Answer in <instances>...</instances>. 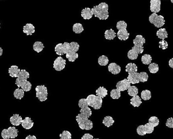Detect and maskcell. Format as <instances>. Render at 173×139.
I'll use <instances>...</instances> for the list:
<instances>
[{
  "label": "cell",
  "instance_id": "d6986e66",
  "mask_svg": "<svg viewBox=\"0 0 173 139\" xmlns=\"http://www.w3.org/2000/svg\"><path fill=\"white\" fill-rule=\"evenodd\" d=\"M134 45H138L140 46H143L145 43V39L141 35H137L135 39L133 40Z\"/></svg>",
  "mask_w": 173,
  "mask_h": 139
},
{
  "label": "cell",
  "instance_id": "cb8c5ba5",
  "mask_svg": "<svg viewBox=\"0 0 173 139\" xmlns=\"http://www.w3.org/2000/svg\"><path fill=\"white\" fill-rule=\"evenodd\" d=\"M137 65L134 63H129L126 66V72H128L129 74H132L134 72H137Z\"/></svg>",
  "mask_w": 173,
  "mask_h": 139
},
{
  "label": "cell",
  "instance_id": "91938a15",
  "mask_svg": "<svg viewBox=\"0 0 173 139\" xmlns=\"http://www.w3.org/2000/svg\"><path fill=\"white\" fill-rule=\"evenodd\" d=\"M2 1H3V0H2Z\"/></svg>",
  "mask_w": 173,
  "mask_h": 139
},
{
  "label": "cell",
  "instance_id": "d4e9b609",
  "mask_svg": "<svg viewBox=\"0 0 173 139\" xmlns=\"http://www.w3.org/2000/svg\"><path fill=\"white\" fill-rule=\"evenodd\" d=\"M156 35L157 37L162 40H164L165 38L168 37V33L165 28H160L157 31Z\"/></svg>",
  "mask_w": 173,
  "mask_h": 139
},
{
  "label": "cell",
  "instance_id": "4fadbf2b",
  "mask_svg": "<svg viewBox=\"0 0 173 139\" xmlns=\"http://www.w3.org/2000/svg\"><path fill=\"white\" fill-rule=\"evenodd\" d=\"M21 125L25 129H30L33 127L34 122L29 117H26L21 122Z\"/></svg>",
  "mask_w": 173,
  "mask_h": 139
},
{
  "label": "cell",
  "instance_id": "ba28073f",
  "mask_svg": "<svg viewBox=\"0 0 173 139\" xmlns=\"http://www.w3.org/2000/svg\"><path fill=\"white\" fill-rule=\"evenodd\" d=\"M66 60L62 57H57L53 63V68L57 71H61L66 67Z\"/></svg>",
  "mask_w": 173,
  "mask_h": 139
},
{
  "label": "cell",
  "instance_id": "44dd1931",
  "mask_svg": "<svg viewBox=\"0 0 173 139\" xmlns=\"http://www.w3.org/2000/svg\"><path fill=\"white\" fill-rule=\"evenodd\" d=\"M130 103L134 107H139L142 103V101L141 98L139 96L137 95L136 96L132 97L130 99Z\"/></svg>",
  "mask_w": 173,
  "mask_h": 139
},
{
  "label": "cell",
  "instance_id": "4316f807",
  "mask_svg": "<svg viewBox=\"0 0 173 139\" xmlns=\"http://www.w3.org/2000/svg\"><path fill=\"white\" fill-rule=\"evenodd\" d=\"M114 123V120L111 116H107L104 117L103 123L107 127H109L113 125Z\"/></svg>",
  "mask_w": 173,
  "mask_h": 139
},
{
  "label": "cell",
  "instance_id": "7bdbcfd3",
  "mask_svg": "<svg viewBox=\"0 0 173 139\" xmlns=\"http://www.w3.org/2000/svg\"><path fill=\"white\" fill-rule=\"evenodd\" d=\"M127 23L124 21H119L117 23V28L119 30L127 29Z\"/></svg>",
  "mask_w": 173,
  "mask_h": 139
},
{
  "label": "cell",
  "instance_id": "680465c9",
  "mask_svg": "<svg viewBox=\"0 0 173 139\" xmlns=\"http://www.w3.org/2000/svg\"></svg>",
  "mask_w": 173,
  "mask_h": 139
},
{
  "label": "cell",
  "instance_id": "5bb4252c",
  "mask_svg": "<svg viewBox=\"0 0 173 139\" xmlns=\"http://www.w3.org/2000/svg\"><path fill=\"white\" fill-rule=\"evenodd\" d=\"M21 70L19 69V67L16 65H12L8 69V73L11 77L17 78L19 76Z\"/></svg>",
  "mask_w": 173,
  "mask_h": 139
},
{
  "label": "cell",
  "instance_id": "7c38bea8",
  "mask_svg": "<svg viewBox=\"0 0 173 139\" xmlns=\"http://www.w3.org/2000/svg\"><path fill=\"white\" fill-rule=\"evenodd\" d=\"M108 69L109 72L113 74H119L121 71V67L115 63H112L108 65Z\"/></svg>",
  "mask_w": 173,
  "mask_h": 139
},
{
  "label": "cell",
  "instance_id": "f546056e",
  "mask_svg": "<svg viewBox=\"0 0 173 139\" xmlns=\"http://www.w3.org/2000/svg\"><path fill=\"white\" fill-rule=\"evenodd\" d=\"M25 91L22 89L18 88L14 91V96L18 99H21L24 96Z\"/></svg>",
  "mask_w": 173,
  "mask_h": 139
},
{
  "label": "cell",
  "instance_id": "484cf974",
  "mask_svg": "<svg viewBox=\"0 0 173 139\" xmlns=\"http://www.w3.org/2000/svg\"><path fill=\"white\" fill-rule=\"evenodd\" d=\"M79 57V55L77 52H74L72 51H69L67 54H66V58L68 59L70 62H74L76 59Z\"/></svg>",
  "mask_w": 173,
  "mask_h": 139
},
{
  "label": "cell",
  "instance_id": "ee69618b",
  "mask_svg": "<svg viewBox=\"0 0 173 139\" xmlns=\"http://www.w3.org/2000/svg\"><path fill=\"white\" fill-rule=\"evenodd\" d=\"M79 107H80V108L82 109V108H88L89 107L88 103L87 101L86 98H82L79 100Z\"/></svg>",
  "mask_w": 173,
  "mask_h": 139
},
{
  "label": "cell",
  "instance_id": "f6af8a7d",
  "mask_svg": "<svg viewBox=\"0 0 173 139\" xmlns=\"http://www.w3.org/2000/svg\"><path fill=\"white\" fill-rule=\"evenodd\" d=\"M144 127H145V131H146V134H150L152 133L154 131V127L149 123L145 124L144 125Z\"/></svg>",
  "mask_w": 173,
  "mask_h": 139
},
{
  "label": "cell",
  "instance_id": "bcb514c9",
  "mask_svg": "<svg viewBox=\"0 0 173 139\" xmlns=\"http://www.w3.org/2000/svg\"><path fill=\"white\" fill-rule=\"evenodd\" d=\"M137 133L140 136H144L146 134L144 125H140L138 126L137 128Z\"/></svg>",
  "mask_w": 173,
  "mask_h": 139
},
{
  "label": "cell",
  "instance_id": "ac0fdd59",
  "mask_svg": "<svg viewBox=\"0 0 173 139\" xmlns=\"http://www.w3.org/2000/svg\"><path fill=\"white\" fill-rule=\"evenodd\" d=\"M93 14L92 10L89 8H85L81 11V16L84 20H89L93 16Z\"/></svg>",
  "mask_w": 173,
  "mask_h": 139
},
{
  "label": "cell",
  "instance_id": "f907efd6",
  "mask_svg": "<svg viewBox=\"0 0 173 139\" xmlns=\"http://www.w3.org/2000/svg\"><path fill=\"white\" fill-rule=\"evenodd\" d=\"M165 125L169 128H173V117H169L167 120Z\"/></svg>",
  "mask_w": 173,
  "mask_h": 139
},
{
  "label": "cell",
  "instance_id": "816d5d0a",
  "mask_svg": "<svg viewBox=\"0 0 173 139\" xmlns=\"http://www.w3.org/2000/svg\"><path fill=\"white\" fill-rule=\"evenodd\" d=\"M81 139H94L93 136L89 133H86L83 135Z\"/></svg>",
  "mask_w": 173,
  "mask_h": 139
},
{
  "label": "cell",
  "instance_id": "4dcf8cb0",
  "mask_svg": "<svg viewBox=\"0 0 173 139\" xmlns=\"http://www.w3.org/2000/svg\"><path fill=\"white\" fill-rule=\"evenodd\" d=\"M72 30L76 34H80L84 31L82 25L80 23H76L72 27Z\"/></svg>",
  "mask_w": 173,
  "mask_h": 139
},
{
  "label": "cell",
  "instance_id": "83f0119b",
  "mask_svg": "<svg viewBox=\"0 0 173 139\" xmlns=\"http://www.w3.org/2000/svg\"><path fill=\"white\" fill-rule=\"evenodd\" d=\"M33 50L37 53H40L44 48V46L42 42H36L33 44Z\"/></svg>",
  "mask_w": 173,
  "mask_h": 139
},
{
  "label": "cell",
  "instance_id": "681fc988",
  "mask_svg": "<svg viewBox=\"0 0 173 139\" xmlns=\"http://www.w3.org/2000/svg\"><path fill=\"white\" fill-rule=\"evenodd\" d=\"M1 136L3 139H10V137L7 129L3 130L1 132Z\"/></svg>",
  "mask_w": 173,
  "mask_h": 139
},
{
  "label": "cell",
  "instance_id": "7dc6e473",
  "mask_svg": "<svg viewBox=\"0 0 173 139\" xmlns=\"http://www.w3.org/2000/svg\"><path fill=\"white\" fill-rule=\"evenodd\" d=\"M140 82L144 83L148 81L149 76L146 72H140Z\"/></svg>",
  "mask_w": 173,
  "mask_h": 139
},
{
  "label": "cell",
  "instance_id": "d590c367",
  "mask_svg": "<svg viewBox=\"0 0 173 139\" xmlns=\"http://www.w3.org/2000/svg\"><path fill=\"white\" fill-rule=\"evenodd\" d=\"M109 62L107 57L106 56H100L98 59V64L101 66H106Z\"/></svg>",
  "mask_w": 173,
  "mask_h": 139
},
{
  "label": "cell",
  "instance_id": "9a60e30c",
  "mask_svg": "<svg viewBox=\"0 0 173 139\" xmlns=\"http://www.w3.org/2000/svg\"><path fill=\"white\" fill-rule=\"evenodd\" d=\"M22 121V117L20 116L19 114H14L10 118V122L11 124L14 126H19L21 124Z\"/></svg>",
  "mask_w": 173,
  "mask_h": 139
},
{
  "label": "cell",
  "instance_id": "9c48e42d",
  "mask_svg": "<svg viewBox=\"0 0 173 139\" xmlns=\"http://www.w3.org/2000/svg\"><path fill=\"white\" fill-rule=\"evenodd\" d=\"M131 87V83L127 79H124L121 81H119L117 83L116 85L117 89L120 91H124L128 90Z\"/></svg>",
  "mask_w": 173,
  "mask_h": 139
},
{
  "label": "cell",
  "instance_id": "c3c4849f",
  "mask_svg": "<svg viewBox=\"0 0 173 139\" xmlns=\"http://www.w3.org/2000/svg\"><path fill=\"white\" fill-rule=\"evenodd\" d=\"M168 42L165 41L164 40H162V41L159 42V47L163 49V50H165L168 48Z\"/></svg>",
  "mask_w": 173,
  "mask_h": 139
},
{
  "label": "cell",
  "instance_id": "6f0895ef",
  "mask_svg": "<svg viewBox=\"0 0 173 139\" xmlns=\"http://www.w3.org/2000/svg\"><path fill=\"white\" fill-rule=\"evenodd\" d=\"M0 25H1V23H0ZM0 28H1V26H0Z\"/></svg>",
  "mask_w": 173,
  "mask_h": 139
},
{
  "label": "cell",
  "instance_id": "11a10c76",
  "mask_svg": "<svg viewBox=\"0 0 173 139\" xmlns=\"http://www.w3.org/2000/svg\"><path fill=\"white\" fill-rule=\"evenodd\" d=\"M3 49L2 48V47H0V57L3 55Z\"/></svg>",
  "mask_w": 173,
  "mask_h": 139
},
{
  "label": "cell",
  "instance_id": "5b68a950",
  "mask_svg": "<svg viewBox=\"0 0 173 139\" xmlns=\"http://www.w3.org/2000/svg\"><path fill=\"white\" fill-rule=\"evenodd\" d=\"M36 97L40 102H44L47 99V89L44 85H38L36 88Z\"/></svg>",
  "mask_w": 173,
  "mask_h": 139
},
{
  "label": "cell",
  "instance_id": "3957f363",
  "mask_svg": "<svg viewBox=\"0 0 173 139\" xmlns=\"http://www.w3.org/2000/svg\"><path fill=\"white\" fill-rule=\"evenodd\" d=\"M87 101L89 106L93 108L95 110L100 109L103 105V98L94 95H90L87 97Z\"/></svg>",
  "mask_w": 173,
  "mask_h": 139
},
{
  "label": "cell",
  "instance_id": "e0dca14e",
  "mask_svg": "<svg viewBox=\"0 0 173 139\" xmlns=\"http://www.w3.org/2000/svg\"><path fill=\"white\" fill-rule=\"evenodd\" d=\"M130 36V33H128L127 29L120 30L117 33V37L120 40L125 41L127 40Z\"/></svg>",
  "mask_w": 173,
  "mask_h": 139
},
{
  "label": "cell",
  "instance_id": "6da1fadb",
  "mask_svg": "<svg viewBox=\"0 0 173 139\" xmlns=\"http://www.w3.org/2000/svg\"><path fill=\"white\" fill-rule=\"evenodd\" d=\"M93 15L101 20H107L109 17L108 5L105 2H102L92 8Z\"/></svg>",
  "mask_w": 173,
  "mask_h": 139
},
{
  "label": "cell",
  "instance_id": "603a6c76",
  "mask_svg": "<svg viewBox=\"0 0 173 139\" xmlns=\"http://www.w3.org/2000/svg\"><path fill=\"white\" fill-rule=\"evenodd\" d=\"M7 129L8 131L10 139H15L18 136V130L15 127H10Z\"/></svg>",
  "mask_w": 173,
  "mask_h": 139
},
{
  "label": "cell",
  "instance_id": "db71d44e",
  "mask_svg": "<svg viewBox=\"0 0 173 139\" xmlns=\"http://www.w3.org/2000/svg\"><path fill=\"white\" fill-rule=\"evenodd\" d=\"M169 65L171 68L173 69V58L170 59L169 61Z\"/></svg>",
  "mask_w": 173,
  "mask_h": 139
},
{
  "label": "cell",
  "instance_id": "277c9868",
  "mask_svg": "<svg viewBox=\"0 0 173 139\" xmlns=\"http://www.w3.org/2000/svg\"><path fill=\"white\" fill-rule=\"evenodd\" d=\"M150 23L153 24L157 28H161L165 24V20L162 15H159L156 13H152L149 16Z\"/></svg>",
  "mask_w": 173,
  "mask_h": 139
},
{
  "label": "cell",
  "instance_id": "ab89813d",
  "mask_svg": "<svg viewBox=\"0 0 173 139\" xmlns=\"http://www.w3.org/2000/svg\"><path fill=\"white\" fill-rule=\"evenodd\" d=\"M80 45L76 42H71L70 43V51L77 52L79 50Z\"/></svg>",
  "mask_w": 173,
  "mask_h": 139
},
{
  "label": "cell",
  "instance_id": "b9f144b4",
  "mask_svg": "<svg viewBox=\"0 0 173 139\" xmlns=\"http://www.w3.org/2000/svg\"><path fill=\"white\" fill-rule=\"evenodd\" d=\"M61 139H71L72 138L71 134L68 130H64L63 132L59 135Z\"/></svg>",
  "mask_w": 173,
  "mask_h": 139
},
{
  "label": "cell",
  "instance_id": "1f68e13d",
  "mask_svg": "<svg viewBox=\"0 0 173 139\" xmlns=\"http://www.w3.org/2000/svg\"><path fill=\"white\" fill-rule=\"evenodd\" d=\"M151 98V93L150 90H145L141 93V98L144 101L149 100Z\"/></svg>",
  "mask_w": 173,
  "mask_h": 139
},
{
  "label": "cell",
  "instance_id": "f1b7e54d",
  "mask_svg": "<svg viewBox=\"0 0 173 139\" xmlns=\"http://www.w3.org/2000/svg\"><path fill=\"white\" fill-rule=\"evenodd\" d=\"M80 114L84 117L87 118H88L91 116L92 114V111L91 110V109H90L89 107L82 108L80 110Z\"/></svg>",
  "mask_w": 173,
  "mask_h": 139
},
{
  "label": "cell",
  "instance_id": "74e56055",
  "mask_svg": "<svg viewBox=\"0 0 173 139\" xmlns=\"http://www.w3.org/2000/svg\"><path fill=\"white\" fill-rule=\"evenodd\" d=\"M20 88L22 89L24 91L28 92L29 91L32 89V84L30 82L27 80L23 83Z\"/></svg>",
  "mask_w": 173,
  "mask_h": 139
},
{
  "label": "cell",
  "instance_id": "30bf717a",
  "mask_svg": "<svg viewBox=\"0 0 173 139\" xmlns=\"http://www.w3.org/2000/svg\"><path fill=\"white\" fill-rule=\"evenodd\" d=\"M150 10L153 13H157L161 10V0H150Z\"/></svg>",
  "mask_w": 173,
  "mask_h": 139
},
{
  "label": "cell",
  "instance_id": "d6a6232c",
  "mask_svg": "<svg viewBox=\"0 0 173 139\" xmlns=\"http://www.w3.org/2000/svg\"><path fill=\"white\" fill-rule=\"evenodd\" d=\"M141 60H142V62L143 64H144L145 65H149L151 63L152 57L150 55L145 54L142 57Z\"/></svg>",
  "mask_w": 173,
  "mask_h": 139
},
{
  "label": "cell",
  "instance_id": "8d00e7d4",
  "mask_svg": "<svg viewBox=\"0 0 173 139\" xmlns=\"http://www.w3.org/2000/svg\"><path fill=\"white\" fill-rule=\"evenodd\" d=\"M111 97L114 99H118L121 97V91L118 89H113L111 91Z\"/></svg>",
  "mask_w": 173,
  "mask_h": 139
},
{
  "label": "cell",
  "instance_id": "8992f818",
  "mask_svg": "<svg viewBox=\"0 0 173 139\" xmlns=\"http://www.w3.org/2000/svg\"><path fill=\"white\" fill-rule=\"evenodd\" d=\"M55 51L57 55L59 56L67 54L70 51V43L65 42L63 44L60 43L57 44L55 47Z\"/></svg>",
  "mask_w": 173,
  "mask_h": 139
},
{
  "label": "cell",
  "instance_id": "ffe728a7",
  "mask_svg": "<svg viewBox=\"0 0 173 139\" xmlns=\"http://www.w3.org/2000/svg\"><path fill=\"white\" fill-rule=\"evenodd\" d=\"M116 36H117L116 33L112 29L106 30L105 32V37L107 40H113L115 37H116Z\"/></svg>",
  "mask_w": 173,
  "mask_h": 139
},
{
  "label": "cell",
  "instance_id": "e575fe53",
  "mask_svg": "<svg viewBox=\"0 0 173 139\" xmlns=\"http://www.w3.org/2000/svg\"><path fill=\"white\" fill-rule=\"evenodd\" d=\"M148 69L151 74H156L159 70V66L156 63H153L149 64Z\"/></svg>",
  "mask_w": 173,
  "mask_h": 139
},
{
  "label": "cell",
  "instance_id": "8fae6325",
  "mask_svg": "<svg viewBox=\"0 0 173 139\" xmlns=\"http://www.w3.org/2000/svg\"><path fill=\"white\" fill-rule=\"evenodd\" d=\"M127 79L132 84L139 83L140 82V74L137 72L129 74Z\"/></svg>",
  "mask_w": 173,
  "mask_h": 139
},
{
  "label": "cell",
  "instance_id": "9f6ffc18",
  "mask_svg": "<svg viewBox=\"0 0 173 139\" xmlns=\"http://www.w3.org/2000/svg\"><path fill=\"white\" fill-rule=\"evenodd\" d=\"M170 1H171V2H172V3H173V0H170Z\"/></svg>",
  "mask_w": 173,
  "mask_h": 139
},
{
  "label": "cell",
  "instance_id": "7402d4cb",
  "mask_svg": "<svg viewBox=\"0 0 173 139\" xmlns=\"http://www.w3.org/2000/svg\"><path fill=\"white\" fill-rule=\"evenodd\" d=\"M107 90L103 87H100L96 90V94L100 97L103 98L107 95Z\"/></svg>",
  "mask_w": 173,
  "mask_h": 139
},
{
  "label": "cell",
  "instance_id": "7a4b0ae2",
  "mask_svg": "<svg viewBox=\"0 0 173 139\" xmlns=\"http://www.w3.org/2000/svg\"><path fill=\"white\" fill-rule=\"evenodd\" d=\"M80 129L82 130H89L93 128V123L91 120H89L88 118L81 115L80 114H78L76 117Z\"/></svg>",
  "mask_w": 173,
  "mask_h": 139
},
{
  "label": "cell",
  "instance_id": "2e32d148",
  "mask_svg": "<svg viewBox=\"0 0 173 139\" xmlns=\"http://www.w3.org/2000/svg\"><path fill=\"white\" fill-rule=\"evenodd\" d=\"M23 32L27 35H32L35 32V27L31 23H27L23 26Z\"/></svg>",
  "mask_w": 173,
  "mask_h": 139
},
{
  "label": "cell",
  "instance_id": "836d02e7",
  "mask_svg": "<svg viewBox=\"0 0 173 139\" xmlns=\"http://www.w3.org/2000/svg\"><path fill=\"white\" fill-rule=\"evenodd\" d=\"M128 94L132 97L136 96L138 93V89L135 86H131L127 90Z\"/></svg>",
  "mask_w": 173,
  "mask_h": 139
},
{
  "label": "cell",
  "instance_id": "52a82bcc",
  "mask_svg": "<svg viewBox=\"0 0 173 139\" xmlns=\"http://www.w3.org/2000/svg\"><path fill=\"white\" fill-rule=\"evenodd\" d=\"M29 78V74L25 70H21L19 76L15 80V84L20 88L21 85Z\"/></svg>",
  "mask_w": 173,
  "mask_h": 139
},
{
  "label": "cell",
  "instance_id": "f35d334b",
  "mask_svg": "<svg viewBox=\"0 0 173 139\" xmlns=\"http://www.w3.org/2000/svg\"><path fill=\"white\" fill-rule=\"evenodd\" d=\"M149 123L153 125L154 127H156L159 125V119L156 116H151L149 119Z\"/></svg>",
  "mask_w": 173,
  "mask_h": 139
},
{
  "label": "cell",
  "instance_id": "60d3db41",
  "mask_svg": "<svg viewBox=\"0 0 173 139\" xmlns=\"http://www.w3.org/2000/svg\"><path fill=\"white\" fill-rule=\"evenodd\" d=\"M127 57L129 59L131 60H136L138 57V54L136 53L135 51H133L132 49L128 52Z\"/></svg>",
  "mask_w": 173,
  "mask_h": 139
},
{
  "label": "cell",
  "instance_id": "f5cc1de1",
  "mask_svg": "<svg viewBox=\"0 0 173 139\" xmlns=\"http://www.w3.org/2000/svg\"><path fill=\"white\" fill-rule=\"evenodd\" d=\"M37 139V138H36V136H34V135H28L27 136L26 138V139Z\"/></svg>",
  "mask_w": 173,
  "mask_h": 139
}]
</instances>
